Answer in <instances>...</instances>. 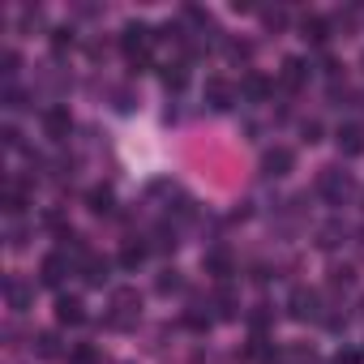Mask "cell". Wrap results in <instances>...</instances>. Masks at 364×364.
<instances>
[{
    "label": "cell",
    "instance_id": "5bb4252c",
    "mask_svg": "<svg viewBox=\"0 0 364 364\" xmlns=\"http://www.w3.org/2000/svg\"><path fill=\"white\" fill-rule=\"evenodd\" d=\"M82 279H86L90 287H103V283L112 279V262H107V257H86V262H82Z\"/></svg>",
    "mask_w": 364,
    "mask_h": 364
},
{
    "label": "cell",
    "instance_id": "5b68a950",
    "mask_svg": "<svg viewBox=\"0 0 364 364\" xmlns=\"http://www.w3.org/2000/svg\"><path fill=\"white\" fill-rule=\"evenodd\" d=\"M291 167H296V154H291L287 146H270V150L262 154V176H266V180H283Z\"/></svg>",
    "mask_w": 364,
    "mask_h": 364
},
{
    "label": "cell",
    "instance_id": "4dcf8cb0",
    "mask_svg": "<svg viewBox=\"0 0 364 364\" xmlns=\"http://www.w3.org/2000/svg\"><path fill=\"white\" fill-rule=\"evenodd\" d=\"M5 146H9V150H18V146H22V133H18V129H14V124H9V129H5Z\"/></svg>",
    "mask_w": 364,
    "mask_h": 364
},
{
    "label": "cell",
    "instance_id": "e0dca14e",
    "mask_svg": "<svg viewBox=\"0 0 364 364\" xmlns=\"http://www.w3.org/2000/svg\"><path fill=\"white\" fill-rule=\"evenodd\" d=\"M270 364H317V355H313V347H283Z\"/></svg>",
    "mask_w": 364,
    "mask_h": 364
},
{
    "label": "cell",
    "instance_id": "7a4b0ae2",
    "mask_svg": "<svg viewBox=\"0 0 364 364\" xmlns=\"http://www.w3.org/2000/svg\"><path fill=\"white\" fill-rule=\"evenodd\" d=\"M120 48H124V56H129L133 65H141V60L150 56V48H154V31H150L146 22H124V31H120Z\"/></svg>",
    "mask_w": 364,
    "mask_h": 364
},
{
    "label": "cell",
    "instance_id": "ac0fdd59",
    "mask_svg": "<svg viewBox=\"0 0 364 364\" xmlns=\"http://www.w3.org/2000/svg\"><path fill=\"white\" fill-rule=\"evenodd\" d=\"M86 202H90V210H95V215H112V206H116L112 189H90V193H86Z\"/></svg>",
    "mask_w": 364,
    "mask_h": 364
},
{
    "label": "cell",
    "instance_id": "4fadbf2b",
    "mask_svg": "<svg viewBox=\"0 0 364 364\" xmlns=\"http://www.w3.org/2000/svg\"><path fill=\"white\" fill-rule=\"evenodd\" d=\"M279 77H283V86H287V90H300V86L309 82V65H304L300 56H287V60H283V73H279Z\"/></svg>",
    "mask_w": 364,
    "mask_h": 364
},
{
    "label": "cell",
    "instance_id": "277c9868",
    "mask_svg": "<svg viewBox=\"0 0 364 364\" xmlns=\"http://www.w3.org/2000/svg\"><path fill=\"white\" fill-rule=\"evenodd\" d=\"M137 313H141V296H137V291H129V287H124V291H116V296H112V326H120V330H124V326H133V321H137Z\"/></svg>",
    "mask_w": 364,
    "mask_h": 364
},
{
    "label": "cell",
    "instance_id": "d6986e66",
    "mask_svg": "<svg viewBox=\"0 0 364 364\" xmlns=\"http://www.w3.org/2000/svg\"><path fill=\"white\" fill-rule=\"evenodd\" d=\"M141 262H146V245H137V240H129V245L120 249V266H124V270H137Z\"/></svg>",
    "mask_w": 364,
    "mask_h": 364
},
{
    "label": "cell",
    "instance_id": "d6a6232c",
    "mask_svg": "<svg viewBox=\"0 0 364 364\" xmlns=\"http://www.w3.org/2000/svg\"><path fill=\"white\" fill-rule=\"evenodd\" d=\"M360 65H364V60H360Z\"/></svg>",
    "mask_w": 364,
    "mask_h": 364
},
{
    "label": "cell",
    "instance_id": "9a60e30c",
    "mask_svg": "<svg viewBox=\"0 0 364 364\" xmlns=\"http://www.w3.org/2000/svg\"><path fill=\"white\" fill-rule=\"evenodd\" d=\"M240 95H245L249 103H266V99H270V82H266L262 73H249V77L240 82Z\"/></svg>",
    "mask_w": 364,
    "mask_h": 364
},
{
    "label": "cell",
    "instance_id": "30bf717a",
    "mask_svg": "<svg viewBox=\"0 0 364 364\" xmlns=\"http://www.w3.org/2000/svg\"><path fill=\"white\" fill-rule=\"evenodd\" d=\"M202 266H206V274H215L219 283H228V279L236 274V262H232V253H228V249H210V253L202 257Z\"/></svg>",
    "mask_w": 364,
    "mask_h": 364
},
{
    "label": "cell",
    "instance_id": "7402d4cb",
    "mask_svg": "<svg viewBox=\"0 0 364 364\" xmlns=\"http://www.w3.org/2000/svg\"><path fill=\"white\" fill-rule=\"evenodd\" d=\"M35 351H39L43 360H52V355H60V338H56V334H35Z\"/></svg>",
    "mask_w": 364,
    "mask_h": 364
},
{
    "label": "cell",
    "instance_id": "83f0119b",
    "mask_svg": "<svg viewBox=\"0 0 364 364\" xmlns=\"http://www.w3.org/2000/svg\"><path fill=\"white\" fill-rule=\"evenodd\" d=\"M189 326H193V330H206V326H210V313H202V304H193V309H189Z\"/></svg>",
    "mask_w": 364,
    "mask_h": 364
},
{
    "label": "cell",
    "instance_id": "3957f363",
    "mask_svg": "<svg viewBox=\"0 0 364 364\" xmlns=\"http://www.w3.org/2000/svg\"><path fill=\"white\" fill-rule=\"evenodd\" d=\"M73 274V257L69 253H48L43 257V266H39V279H43V287H65V279Z\"/></svg>",
    "mask_w": 364,
    "mask_h": 364
},
{
    "label": "cell",
    "instance_id": "ba28073f",
    "mask_svg": "<svg viewBox=\"0 0 364 364\" xmlns=\"http://www.w3.org/2000/svg\"><path fill=\"white\" fill-rule=\"evenodd\" d=\"M43 129H48L52 141H69V133H73V116H69V107H48V112H43Z\"/></svg>",
    "mask_w": 364,
    "mask_h": 364
},
{
    "label": "cell",
    "instance_id": "9c48e42d",
    "mask_svg": "<svg viewBox=\"0 0 364 364\" xmlns=\"http://www.w3.org/2000/svg\"><path fill=\"white\" fill-rule=\"evenodd\" d=\"M202 95H206V103H210V112H228V107L236 103V90H232V86H228L223 77H210Z\"/></svg>",
    "mask_w": 364,
    "mask_h": 364
},
{
    "label": "cell",
    "instance_id": "484cf974",
    "mask_svg": "<svg viewBox=\"0 0 364 364\" xmlns=\"http://www.w3.org/2000/svg\"><path fill=\"white\" fill-rule=\"evenodd\" d=\"M159 291H163V296L180 291V274H176V270H163V274H159Z\"/></svg>",
    "mask_w": 364,
    "mask_h": 364
},
{
    "label": "cell",
    "instance_id": "8fae6325",
    "mask_svg": "<svg viewBox=\"0 0 364 364\" xmlns=\"http://www.w3.org/2000/svg\"><path fill=\"white\" fill-rule=\"evenodd\" d=\"M5 296H9V309H14V313H26V309H31V300H35V291H31L18 274H9V279H5Z\"/></svg>",
    "mask_w": 364,
    "mask_h": 364
},
{
    "label": "cell",
    "instance_id": "4316f807",
    "mask_svg": "<svg viewBox=\"0 0 364 364\" xmlns=\"http://www.w3.org/2000/svg\"><path fill=\"white\" fill-rule=\"evenodd\" d=\"M52 48H56V52L73 48V31H65V26H60V31H52Z\"/></svg>",
    "mask_w": 364,
    "mask_h": 364
},
{
    "label": "cell",
    "instance_id": "2e32d148",
    "mask_svg": "<svg viewBox=\"0 0 364 364\" xmlns=\"http://www.w3.org/2000/svg\"><path fill=\"white\" fill-rule=\"evenodd\" d=\"M300 31H304L309 43H326V39H330V26H326V18H317V14H309V18L300 22Z\"/></svg>",
    "mask_w": 364,
    "mask_h": 364
},
{
    "label": "cell",
    "instance_id": "f546056e",
    "mask_svg": "<svg viewBox=\"0 0 364 364\" xmlns=\"http://www.w3.org/2000/svg\"><path fill=\"white\" fill-rule=\"evenodd\" d=\"M330 283H334V287H347V283H351V270H347V266H343V270H330Z\"/></svg>",
    "mask_w": 364,
    "mask_h": 364
},
{
    "label": "cell",
    "instance_id": "44dd1931",
    "mask_svg": "<svg viewBox=\"0 0 364 364\" xmlns=\"http://www.w3.org/2000/svg\"><path fill=\"white\" fill-rule=\"evenodd\" d=\"M103 355H99V347H90V343H77L73 351H69V364H99Z\"/></svg>",
    "mask_w": 364,
    "mask_h": 364
},
{
    "label": "cell",
    "instance_id": "6da1fadb",
    "mask_svg": "<svg viewBox=\"0 0 364 364\" xmlns=\"http://www.w3.org/2000/svg\"><path fill=\"white\" fill-rule=\"evenodd\" d=\"M317 189H321V198H326L330 206H343V202L355 193V176L343 171V167H326L321 180H317Z\"/></svg>",
    "mask_w": 364,
    "mask_h": 364
},
{
    "label": "cell",
    "instance_id": "d4e9b609",
    "mask_svg": "<svg viewBox=\"0 0 364 364\" xmlns=\"http://www.w3.org/2000/svg\"><path fill=\"white\" fill-rule=\"evenodd\" d=\"M5 210H9V215L26 210V193H22V189H5Z\"/></svg>",
    "mask_w": 364,
    "mask_h": 364
},
{
    "label": "cell",
    "instance_id": "ffe728a7",
    "mask_svg": "<svg viewBox=\"0 0 364 364\" xmlns=\"http://www.w3.org/2000/svg\"><path fill=\"white\" fill-rule=\"evenodd\" d=\"M343 236H347V232H343L338 223H326V228L317 232V245H321V249H338V245H343Z\"/></svg>",
    "mask_w": 364,
    "mask_h": 364
},
{
    "label": "cell",
    "instance_id": "f1b7e54d",
    "mask_svg": "<svg viewBox=\"0 0 364 364\" xmlns=\"http://www.w3.org/2000/svg\"><path fill=\"white\" fill-rule=\"evenodd\" d=\"M0 65H5L0 73H5V77H14V73H18V52H5V56H0Z\"/></svg>",
    "mask_w": 364,
    "mask_h": 364
},
{
    "label": "cell",
    "instance_id": "7c38bea8",
    "mask_svg": "<svg viewBox=\"0 0 364 364\" xmlns=\"http://www.w3.org/2000/svg\"><path fill=\"white\" fill-rule=\"evenodd\" d=\"M56 321H60V326H82V321H86V304H82L77 296H60V300H56Z\"/></svg>",
    "mask_w": 364,
    "mask_h": 364
},
{
    "label": "cell",
    "instance_id": "8992f818",
    "mask_svg": "<svg viewBox=\"0 0 364 364\" xmlns=\"http://www.w3.org/2000/svg\"><path fill=\"white\" fill-rule=\"evenodd\" d=\"M287 313H291L296 321H313V317H321V300H317V291L296 287V291H291V300H287Z\"/></svg>",
    "mask_w": 364,
    "mask_h": 364
},
{
    "label": "cell",
    "instance_id": "52a82bcc",
    "mask_svg": "<svg viewBox=\"0 0 364 364\" xmlns=\"http://www.w3.org/2000/svg\"><path fill=\"white\" fill-rule=\"evenodd\" d=\"M334 146H338V154H347V159L364 154V124H355V120L338 124V133H334Z\"/></svg>",
    "mask_w": 364,
    "mask_h": 364
},
{
    "label": "cell",
    "instance_id": "cb8c5ba5",
    "mask_svg": "<svg viewBox=\"0 0 364 364\" xmlns=\"http://www.w3.org/2000/svg\"><path fill=\"white\" fill-rule=\"evenodd\" d=\"M163 86H171V90L185 86V65H167V69H163Z\"/></svg>",
    "mask_w": 364,
    "mask_h": 364
},
{
    "label": "cell",
    "instance_id": "1f68e13d",
    "mask_svg": "<svg viewBox=\"0 0 364 364\" xmlns=\"http://www.w3.org/2000/svg\"><path fill=\"white\" fill-rule=\"evenodd\" d=\"M334 364H360V355H355V351H338Z\"/></svg>",
    "mask_w": 364,
    "mask_h": 364
},
{
    "label": "cell",
    "instance_id": "603a6c76",
    "mask_svg": "<svg viewBox=\"0 0 364 364\" xmlns=\"http://www.w3.org/2000/svg\"><path fill=\"white\" fill-rule=\"evenodd\" d=\"M215 309H219V317H223V321H232V317H236V296L223 287V291L215 296Z\"/></svg>",
    "mask_w": 364,
    "mask_h": 364
}]
</instances>
